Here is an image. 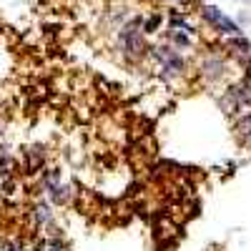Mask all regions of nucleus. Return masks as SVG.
<instances>
[{"label": "nucleus", "instance_id": "obj_12", "mask_svg": "<svg viewBox=\"0 0 251 251\" xmlns=\"http://www.w3.org/2000/svg\"><path fill=\"white\" fill-rule=\"evenodd\" d=\"M169 25H171V28H178V30H186V33H196V28L188 23V18L181 15V13H176V10L169 15Z\"/></svg>", "mask_w": 251, "mask_h": 251}, {"label": "nucleus", "instance_id": "obj_10", "mask_svg": "<svg viewBox=\"0 0 251 251\" xmlns=\"http://www.w3.org/2000/svg\"><path fill=\"white\" fill-rule=\"evenodd\" d=\"M15 169H18V161H15L8 151H0V183L13 181Z\"/></svg>", "mask_w": 251, "mask_h": 251}, {"label": "nucleus", "instance_id": "obj_15", "mask_svg": "<svg viewBox=\"0 0 251 251\" xmlns=\"http://www.w3.org/2000/svg\"><path fill=\"white\" fill-rule=\"evenodd\" d=\"M0 138H3V126H0Z\"/></svg>", "mask_w": 251, "mask_h": 251}, {"label": "nucleus", "instance_id": "obj_14", "mask_svg": "<svg viewBox=\"0 0 251 251\" xmlns=\"http://www.w3.org/2000/svg\"><path fill=\"white\" fill-rule=\"evenodd\" d=\"M0 251H25V246L20 244L18 239H5L3 246H0Z\"/></svg>", "mask_w": 251, "mask_h": 251}, {"label": "nucleus", "instance_id": "obj_8", "mask_svg": "<svg viewBox=\"0 0 251 251\" xmlns=\"http://www.w3.org/2000/svg\"><path fill=\"white\" fill-rule=\"evenodd\" d=\"M166 43H169L171 48H176L178 53H186V50H194V40H191V33L186 30H178V28H169V33H166Z\"/></svg>", "mask_w": 251, "mask_h": 251}, {"label": "nucleus", "instance_id": "obj_7", "mask_svg": "<svg viewBox=\"0 0 251 251\" xmlns=\"http://www.w3.org/2000/svg\"><path fill=\"white\" fill-rule=\"evenodd\" d=\"M231 128H234V136L241 146H249L251 149V111H241L234 116V123H231Z\"/></svg>", "mask_w": 251, "mask_h": 251}, {"label": "nucleus", "instance_id": "obj_4", "mask_svg": "<svg viewBox=\"0 0 251 251\" xmlns=\"http://www.w3.org/2000/svg\"><path fill=\"white\" fill-rule=\"evenodd\" d=\"M199 73L206 83H219L226 78V58L221 53H208L199 60Z\"/></svg>", "mask_w": 251, "mask_h": 251}, {"label": "nucleus", "instance_id": "obj_5", "mask_svg": "<svg viewBox=\"0 0 251 251\" xmlns=\"http://www.w3.org/2000/svg\"><path fill=\"white\" fill-rule=\"evenodd\" d=\"M30 221L40 228V231H46V228H53V208L46 199H38L30 208Z\"/></svg>", "mask_w": 251, "mask_h": 251}, {"label": "nucleus", "instance_id": "obj_3", "mask_svg": "<svg viewBox=\"0 0 251 251\" xmlns=\"http://www.w3.org/2000/svg\"><path fill=\"white\" fill-rule=\"evenodd\" d=\"M43 191L50 196V201L55 206H63V203L73 201V191H71V186L63 181L60 169H50V171L43 174Z\"/></svg>", "mask_w": 251, "mask_h": 251}, {"label": "nucleus", "instance_id": "obj_2", "mask_svg": "<svg viewBox=\"0 0 251 251\" xmlns=\"http://www.w3.org/2000/svg\"><path fill=\"white\" fill-rule=\"evenodd\" d=\"M116 40H118V48H121V53H123L126 58L133 60V58L143 55L146 50H149V46H146V33H143V18H141V15L128 18V20H126V23L118 28Z\"/></svg>", "mask_w": 251, "mask_h": 251}, {"label": "nucleus", "instance_id": "obj_9", "mask_svg": "<svg viewBox=\"0 0 251 251\" xmlns=\"http://www.w3.org/2000/svg\"><path fill=\"white\" fill-rule=\"evenodd\" d=\"M199 15H201V20L206 25H211V28H216L219 23H221V18L226 15L219 5H211V3H203V5H199Z\"/></svg>", "mask_w": 251, "mask_h": 251}, {"label": "nucleus", "instance_id": "obj_13", "mask_svg": "<svg viewBox=\"0 0 251 251\" xmlns=\"http://www.w3.org/2000/svg\"><path fill=\"white\" fill-rule=\"evenodd\" d=\"M161 23H163V15H149V18H143V33L146 35H151L156 30H161Z\"/></svg>", "mask_w": 251, "mask_h": 251}, {"label": "nucleus", "instance_id": "obj_11", "mask_svg": "<svg viewBox=\"0 0 251 251\" xmlns=\"http://www.w3.org/2000/svg\"><path fill=\"white\" fill-rule=\"evenodd\" d=\"M38 249L40 251H71V246H68V241L66 239H60V236H50V239H40V244H38Z\"/></svg>", "mask_w": 251, "mask_h": 251}, {"label": "nucleus", "instance_id": "obj_6", "mask_svg": "<svg viewBox=\"0 0 251 251\" xmlns=\"http://www.w3.org/2000/svg\"><path fill=\"white\" fill-rule=\"evenodd\" d=\"M224 48L231 53L234 60H251V40L246 35H228Z\"/></svg>", "mask_w": 251, "mask_h": 251}, {"label": "nucleus", "instance_id": "obj_1", "mask_svg": "<svg viewBox=\"0 0 251 251\" xmlns=\"http://www.w3.org/2000/svg\"><path fill=\"white\" fill-rule=\"evenodd\" d=\"M149 55L151 60L156 63V68H158V75L163 80H176L186 73L188 68V60L183 53H178L176 48H171L169 43H153L149 46Z\"/></svg>", "mask_w": 251, "mask_h": 251}]
</instances>
